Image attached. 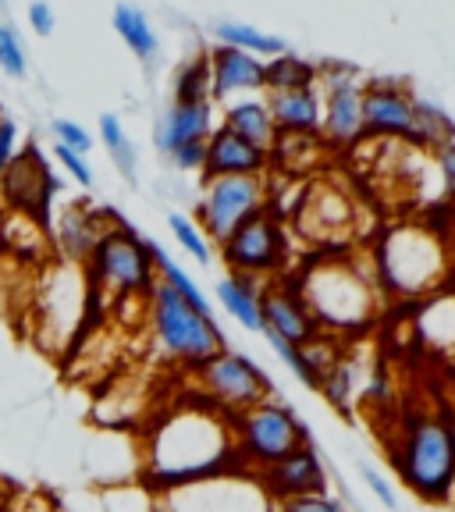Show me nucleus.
<instances>
[{
    "label": "nucleus",
    "instance_id": "36",
    "mask_svg": "<svg viewBox=\"0 0 455 512\" xmlns=\"http://www.w3.org/2000/svg\"><path fill=\"white\" fill-rule=\"evenodd\" d=\"M271 338V349L278 352L281 360L288 363V367L296 370V377L306 384V388H317L320 384V374L313 370V363H310V356H306V345H292V342H281L278 335H267Z\"/></svg>",
    "mask_w": 455,
    "mask_h": 512
},
{
    "label": "nucleus",
    "instance_id": "8",
    "mask_svg": "<svg viewBox=\"0 0 455 512\" xmlns=\"http://www.w3.org/2000/svg\"><path fill=\"white\" fill-rule=\"evenodd\" d=\"M445 274V253L424 228H392L377 242V281L399 296L431 292Z\"/></svg>",
    "mask_w": 455,
    "mask_h": 512
},
{
    "label": "nucleus",
    "instance_id": "43",
    "mask_svg": "<svg viewBox=\"0 0 455 512\" xmlns=\"http://www.w3.org/2000/svg\"><path fill=\"white\" fill-rule=\"evenodd\" d=\"M29 25L40 32V36H50V32H54L57 18H54V8H50L47 0H32L29 4Z\"/></svg>",
    "mask_w": 455,
    "mask_h": 512
},
{
    "label": "nucleus",
    "instance_id": "44",
    "mask_svg": "<svg viewBox=\"0 0 455 512\" xmlns=\"http://www.w3.org/2000/svg\"><path fill=\"white\" fill-rule=\"evenodd\" d=\"M363 477H367L370 491H374V495L381 498L384 509H395V505H399V498H395V488H392V484H388V480L381 477V473H374V470H370V466H363Z\"/></svg>",
    "mask_w": 455,
    "mask_h": 512
},
{
    "label": "nucleus",
    "instance_id": "48",
    "mask_svg": "<svg viewBox=\"0 0 455 512\" xmlns=\"http://www.w3.org/2000/svg\"><path fill=\"white\" fill-rule=\"evenodd\" d=\"M452 505H455V488H452Z\"/></svg>",
    "mask_w": 455,
    "mask_h": 512
},
{
    "label": "nucleus",
    "instance_id": "1",
    "mask_svg": "<svg viewBox=\"0 0 455 512\" xmlns=\"http://www.w3.org/2000/svg\"><path fill=\"white\" fill-rule=\"evenodd\" d=\"M232 459V420L200 395V402H182L153 424L146 438V488H182L192 480L224 473Z\"/></svg>",
    "mask_w": 455,
    "mask_h": 512
},
{
    "label": "nucleus",
    "instance_id": "26",
    "mask_svg": "<svg viewBox=\"0 0 455 512\" xmlns=\"http://www.w3.org/2000/svg\"><path fill=\"white\" fill-rule=\"evenodd\" d=\"M320 72L317 64L303 61L296 54H278L264 61V93H292V89H310L317 86Z\"/></svg>",
    "mask_w": 455,
    "mask_h": 512
},
{
    "label": "nucleus",
    "instance_id": "33",
    "mask_svg": "<svg viewBox=\"0 0 455 512\" xmlns=\"http://www.w3.org/2000/svg\"><path fill=\"white\" fill-rule=\"evenodd\" d=\"M104 512H164L160 509V495L146 484H118L100 495Z\"/></svg>",
    "mask_w": 455,
    "mask_h": 512
},
{
    "label": "nucleus",
    "instance_id": "15",
    "mask_svg": "<svg viewBox=\"0 0 455 512\" xmlns=\"http://www.w3.org/2000/svg\"><path fill=\"white\" fill-rule=\"evenodd\" d=\"M50 192H54V178L47 171V160L32 150V146L15 153L8 171L0 175V196H4L8 210H18V214L40 217L47 210Z\"/></svg>",
    "mask_w": 455,
    "mask_h": 512
},
{
    "label": "nucleus",
    "instance_id": "28",
    "mask_svg": "<svg viewBox=\"0 0 455 512\" xmlns=\"http://www.w3.org/2000/svg\"><path fill=\"white\" fill-rule=\"evenodd\" d=\"M217 40L221 47H235V50H246L253 57H278L285 54V40L271 36V32L256 29V25L246 22H217Z\"/></svg>",
    "mask_w": 455,
    "mask_h": 512
},
{
    "label": "nucleus",
    "instance_id": "25",
    "mask_svg": "<svg viewBox=\"0 0 455 512\" xmlns=\"http://www.w3.org/2000/svg\"><path fill=\"white\" fill-rule=\"evenodd\" d=\"M217 299L242 328L249 331H264V317H260V285L256 278H246V274H228V278L217 285Z\"/></svg>",
    "mask_w": 455,
    "mask_h": 512
},
{
    "label": "nucleus",
    "instance_id": "45",
    "mask_svg": "<svg viewBox=\"0 0 455 512\" xmlns=\"http://www.w3.org/2000/svg\"><path fill=\"white\" fill-rule=\"evenodd\" d=\"M438 164H441V175H445V182L455 185V143L441 146V150H438Z\"/></svg>",
    "mask_w": 455,
    "mask_h": 512
},
{
    "label": "nucleus",
    "instance_id": "32",
    "mask_svg": "<svg viewBox=\"0 0 455 512\" xmlns=\"http://www.w3.org/2000/svg\"><path fill=\"white\" fill-rule=\"evenodd\" d=\"M100 143L107 146V153L114 157L121 175H125L128 182H136V146H132L128 132L121 128L118 114H104V118H100Z\"/></svg>",
    "mask_w": 455,
    "mask_h": 512
},
{
    "label": "nucleus",
    "instance_id": "47",
    "mask_svg": "<svg viewBox=\"0 0 455 512\" xmlns=\"http://www.w3.org/2000/svg\"><path fill=\"white\" fill-rule=\"evenodd\" d=\"M448 420H452V431H455V413H452V416H448Z\"/></svg>",
    "mask_w": 455,
    "mask_h": 512
},
{
    "label": "nucleus",
    "instance_id": "2",
    "mask_svg": "<svg viewBox=\"0 0 455 512\" xmlns=\"http://www.w3.org/2000/svg\"><path fill=\"white\" fill-rule=\"evenodd\" d=\"M399 480L431 505H448L455 488V431L448 416L416 413L406 420L399 445H392Z\"/></svg>",
    "mask_w": 455,
    "mask_h": 512
},
{
    "label": "nucleus",
    "instance_id": "5",
    "mask_svg": "<svg viewBox=\"0 0 455 512\" xmlns=\"http://www.w3.org/2000/svg\"><path fill=\"white\" fill-rule=\"evenodd\" d=\"M82 267H86L93 292H107L121 303L125 299H150V288L157 285L153 242L139 239L125 224L107 228Z\"/></svg>",
    "mask_w": 455,
    "mask_h": 512
},
{
    "label": "nucleus",
    "instance_id": "22",
    "mask_svg": "<svg viewBox=\"0 0 455 512\" xmlns=\"http://www.w3.org/2000/svg\"><path fill=\"white\" fill-rule=\"evenodd\" d=\"M267 111H271L278 132H299V136H317L324 100L320 89H292V93H267Z\"/></svg>",
    "mask_w": 455,
    "mask_h": 512
},
{
    "label": "nucleus",
    "instance_id": "18",
    "mask_svg": "<svg viewBox=\"0 0 455 512\" xmlns=\"http://www.w3.org/2000/svg\"><path fill=\"white\" fill-rule=\"evenodd\" d=\"M271 153L256 150L246 139H239L228 128H217L207 139V157H203V182L210 178H239V175H267Z\"/></svg>",
    "mask_w": 455,
    "mask_h": 512
},
{
    "label": "nucleus",
    "instance_id": "6",
    "mask_svg": "<svg viewBox=\"0 0 455 512\" xmlns=\"http://www.w3.org/2000/svg\"><path fill=\"white\" fill-rule=\"evenodd\" d=\"M299 292H303L306 306H310L320 328L352 331L363 328L374 317V285H370V278L338 264V260H324V264L310 267L299 281Z\"/></svg>",
    "mask_w": 455,
    "mask_h": 512
},
{
    "label": "nucleus",
    "instance_id": "30",
    "mask_svg": "<svg viewBox=\"0 0 455 512\" xmlns=\"http://www.w3.org/2000/svg\"><path fill=\"white\" fill-rule=\"evenodd\" d=\"M153 267H157V281H164V285L175 288L178 296H182L192 310L203 313V317H214V310H210V303H207V296L200 292V285H196V281H192L189 274H185L182 267H178L160 246H153Z\"/></svg>",
    "mask_w": 455,
    "mask_h": 512
},
{
    "label": "nucleus",
    "instance_id": "11",
    "mask_svg": "<svg viewBox=\"0 0 455 512\" xmlns=\"http://www.w3.org/2000/svg\"><path fill=\"white\" fill-rule=\"evenodd\" d=\"M267 200H271V189H267L264 175L210 178L203 200L196 203V224L207 239L224 242L242 221L267 210Z\"/></svg>",
    "mask_w": 455,
    "mask_h": 512
},
{
    "label": "nucleus",
    "instance_id": "24",
    "mask_svg": "<svg viewBox=\"0 0 455 512\" xmlns=\"http://www.w3.org/2000/svg\"><path fill=\"white\" fill-rule=\"evenodd\" d=\"M299 214H303V221L317 224V228H310V235H317V239H335L338 232H345L352 224L349 200L335 189H310L303 196Z\"/></svg>",
    "mask_w": 455,
    "mask_h": 512
},
{
    "label": "nucleus",
    "instance_id": "29",
    "mask_svg": "<svg viewBox=\"0 0 455 512\" xmlns=\"http://www.w3.org/2000/svg\"><path fill=\"white\" fill-rule=\"evenodd\" d=\"M409 143L416 146H431V150H441V146L455 143V125L441 107L427 104V100H416L413 107V136Z\"/></svg>",
    "mask_w": 455,
    "mask_h": 512
},
{
    "label": "nucleus",
    "instance_id": "4",
    "mask_svg": "<svg viewBox=\"0 0 455 512\" xmlns=\"http://www.w3.org/2000/svg\"><path fill=\"white\" fill-rule=\"evenodd\" d=\"M150 324L157 349L168 360L182 363L189 370H196L200 363H207L210 356H217L224 349V335L217 328V320L196 313L164 281H157L150 288Z\"/></svg>",
    "mask_w": 455,
    "mask_h": 512
},
{
    "label": "nucleus",
    "instance_id": "27",
    "mask_svg": "<svg viewBox=\"0 0 455 512\" xmlns=\"http://www.w3.org/2000/svg\"><path fill=\"white\" fill-rule=\"evenodd\" d=\"M114 29H118V36L125 40V47L132 50L139 61H153V57H157L160 40H157V32H153L150 18H146L139 8H132V4H118V8H114Z\"/></svg>",
    "mask_w": 455,
    "mask_h": 512
},
{
    "label": "nucleus",
    "instance_id": "20",
    "mask_svg": "<svg viewBox=\"0 0 455 512\" xmlns=\"http://www.w3.org/2000/svg\"><path fill=\"white\" fill-rule=\"evenodd\" d=\"M104 232L107 224L100 210L86 207V203H72V207L61 210V217L54 224V246L61 253V260H68V264H86Z\"/></svg>",
    "mask_w": 455,
    "mask_h": 512
},
{
    "label": "nucleus",
    "instance_id": "40",
    "mask_svg": "<svg viewBox=\"0 0 455 512\" xmlns=\"http://www.w3.org/2000/svg\"><path fill=\"white\" fill-rule=\"evenodd\" d=\"M54 157H57V164H61V168L82 185V189H89V185H93V171H89V160L82 157V153H75V150H68V146L54 143Z\"/></svg>",
    "mask_w": 455,
    "mask_h": 512
},
{
    "label": "nucleus",
    "instance_id": "14",
    "mask_svg": "<svg viewBox=\"0 0 455 512\" xmlns=\"http://www.w3.org/2000/svg\"><path fill=\"white\" fill-rule=\"evenodd\" d=\"M260 317L267 335H278L281 342L310 345L320 335V324L299 292V281H271L260 288Z\"/></svg>",
    "mask_w": 455,
    "mask_h": 512
},
{
    "label": "nucleus",
    "instance_id": "38",
    "mask_svg": "<svg viewBox=\"0 0 455 512\" xmlns=\"http://www.w3.org/2000/svg\"><path fill=\"white\" fill-rule=\"evenodd\" d=\"M274 512H345V505L338 498H331L328 491H310V495L274 502Z\"/></svg>",
    "mask_w": 455,
    "mask_h": 512
},
{
    "label": "nucleus",
    "instance_id": "12",
    "mask_svg": "<svg viewBox=\"0 0 455 512\" xmlns=\"http://www.w3.org/2000/svg\"><path fill=\"white\" fill-rule=\"evenodd\" d=\"M221 256L232 274H246V278H271V274H278L288 260V239L281 217L271 214V210H260L249 221H242L221 242Z\"/></svg>",
    "mask_w": 455,
    "mask_h": 512
},
{
    "label": "nucleus",
    "instance_id": "31",
    "mask_svg": "<svg viewBox=\"0 0 455 512\" xmlns=\"http://www.w3.org/2000/svg\"><path fill=\"white\" fill-rule=\"evenodd\" d=\"M175 104H210V61L192 57L175 75Z\"/></svg>",
    "mask_w": 455,
    "mask_h": 512
},
{
    "label": "nucleus",
    "instance_id": "17",
    "mask_svg": "<svg viewBox=\"0 0 455 512\" xmlns=\"http://www.w3.org/2000/svg\"><path fill=\"white\" fill-rule=\"evenodd\" d=\"M413 107L416 96L399 82L377 79L363 86V128L367 132L409 139L413 136Z\"/></svg>",
    "mask_w": 455,
    "mask_h": 512
},
{
    "label": "nucleus",
    "instance_id": "9",
    "mask_svg": "<svg viewBox=\"0 0 455 512\" xmlns=\"http://www.w3.org/2000/svg\"><path fill=\"white\" fill-rule=\"evenodd\" d=\"M192 374H196L203 399L214 409H221L228 420H235L239 413L253 409L256 402L271 399V381H267V374L256 367L249 356H242V352L221 349L217 356H210L207 363H200Z\"/></svg>",
    "mask_w": 455,
    "mask_h": 512
},
{
    "label": "nucleus",
    "instance_id": "10",
    "mask_svg": "<svg viewBox=\"0 0 455 512\" xmlns=\"http://www.w3.org/2000/svg\"><path fill=\"white\" fill-rule=\"evenodd\" d=\"M157 495L164 512H274L260 480L235 477V473H214Z\"/></svg>",
    "mask_w": 455,
    "mask_h": 512
},
{
    "label": "nucleus",
    "instance_id": "42",
    "mask_svg": "<svg viewBox=\"0 0 455 512\" xmlns=\"http://www.w3.org/2000/svg\"><path fill=\"white\" fill-rule=\"evenodd\" d=\"M15 153H18V121L8 118V114H0V175L8 171Z\"/></svg>",
    "mask_w": 455,
    "mask_h": 512
},
{
    "label": "nucleus",
    "instance_id": "46",
    "mask_svg": "<svg viewBox=\"0 0 455 512\" xmlns=\"http://www.w3.org/2000/svg\"><path fill=\"white\" fill-rule=\"evenodd\" d=\"M22 512H54V509H50V505H43V502H32V505H25Z\"/></svg>",
    "mask_w": 455,
    "mask_h": 512
},
{
    "label": "nucleus",
    "instance_id": "13",
    "mask_svg": "<svg viewBox=\"0 0 455 512\" xmlns=\"http://www.w3.org/2000/svg\"><path fill=\"white\" fill-rule=\"evenodd\" d=\"M317 72L324 75V79H317V86H324V93H320V100H324L320 132L335 146L356 143L367 132L363 128V86L356 82V72L338 68V64H324Z\"/></svg>",
    "mask_w": 455,
    "mask_h": 512
},
{
    "label": "nucleus",
    "instance_id": "35",
    "mask_svg": "<svg viewBox=\"0 0 455 512\" xmlns=\"http://www.w3.org/2000/svg\"><path fill=\"white\" fill-rule=\"evenodd\" d=\"M0 72L11 79H25V72H29V57H25L22 36L15 32V25H0Z\"/></svg>",
    "mask_w": 455,
    "mask_h": 512
},
{
    "label": "nucleus",
    "instance_id": "23",
    "mask_svg": "<svg viewBox=\"0 0 455 512\" xmlns=\"http://www.w3.org/2000/svg\"><path fill=\"white\" fill-rule=\"evenodd\" d=\"M224 128L246 139L256 150L271 153L274 139H278V125H274L271 111H267L264 96H246V100H228L224 107Z\"/></svg>",
    "mask_w": 455,
    "mask_h": 512
},
{
    "label": "nucleus",
    "instance_id": "16",
    "mask_svg": "<svg viewBox=\"0 0 455 512\" xmlns=\"http://www.w3.org/2000/svg\"><path fill=\"white\" fill-rule=\"evenodd\" d=\"M256 480H260V488L267 491L271 502L310 495V491H328V473H324V463H320L313 445L296 448V452H288L278 463L256 470Z\"/></svg>",
    "mask_w": 455,
    "mask_h": 512
},
{
    "label": "nucleus",
    "instance_id": "7",
    "mask_svg": "<svg viewBox=\"0 0 455 512\" xmlns=\"http://www.w3.org/2000/svg\"><path fill=\"white\" fill-rule=\"evenodd\" d=\"M232 434H235V459L246 470H264V466L285 459L288 452L310 445L306 424L278 399L256 402L253 409L235 416Z\"/></svg>",
    "mask_w": 455,
    "mask_h": 512
},
{
    "label": "nucleus",
    "instance_id": "41",
    "mask_svg": "<svg viewBox=\"0 0 455 512\" xmlns=\"http://www.w3.org/2000/svg\"><path fill=\"white\" fill-rule=\"evenodd\" d=\"M203 157H207V139H192V143H182L171 153V160L182 171H203Z\"/></svg>",
    "mask_w": 455,
    "mask_h": 512
},
{
    "label": "nucleus",
    "instance_id": "21",
    "mask_svg": "<svg viewBox=\"0 0 455 512\" xmlns=\"http://www.w3.org/2000/svg\"><path fill=\"white\" fill-rule=\"evenodd\" d=\"M210 132H214V107L210 104H171L160 114L153 139H157V150L171 157L182 143L210 139Z\"/></svg>",
    "mask_w": 455,
    "mask_h": 512
},
{
    "label": "nucleus",
    "instance_id": "39",
    "mask_svg": "<svg viewBox=\"0 0 455 512\" xmlns=\"http://www.w3.org/2000/svg\"><path fill=\"white\" fill-rule=\"evenodd\" d=\"M54 139H57L61 146H68V150L82 153V157H86V153L93 150V136H89V132L79 125V121L57 118V121H54Z\"/></svg>",
    "mask_w": 455,
    "mask_h": 512
},
{
    "label": "nucleus",
    "instance_id": "37",
    "mask_svg": "<svg viewBox=\"0 0 455 512\" xmlns=\"http://www.w3.org/2000/svg\"><path fill=\"white\" fill-rule=\"evenodd\" d=\"M349 388H352V367L342 360H338L335 367L324 370V377H320V384H317V392H324V399H328L335 409H345Z\"/></svg>",
    "mask_w": 455,
    "mask_h": 512
},
{
    "label": "nucleus",
    "instance_id": "3",
    "mask_svg": "<svg viewBox=\"0 0 455 512\" xmlns=\"http://www.w3.org/2000/svg\"><path fill=\"white\" fill-rule=\"evenodd\" d=\"M96 292L89 285V274L82 264H68L57 260L40 274V288H36V338L43 349L64 352L79 338L86 313L93 310Z\"/></svg>",
    "mask_w": 455,
    "mask_h": 512
},
{
    "label": "nucleus",
    "instance_id": "34",
    "mask_svg": "<svg viewBox=\"0 0 455 512\" xmlns=\"http://www.w3.org/2000/svg\"><path fill=\"white\" fill-rule=\"evenodd\" d=\"M171 235L178 239V246L192 256V260H200V264H210V239L203 235V228L192 217H182V214H171Z\"/></svg>",
    "mask_w": 455,
    "mask_h": 512
},
{
    "label": "nucleus",
    "instance_id": "19",
    "mask_svg": "<svg viewBox=\"0 0 455 512\" xmlns=\"http://www.w3.org/2000/svg\"><path fill=\"white\" fill-rule=\"evenodd\" d=\"M210 61V100H228L239 93H264V57L246 50L217 47Z\"/></svg>",
    "mask_w": 455,
    "mask_h": 512
}]
</instances>
